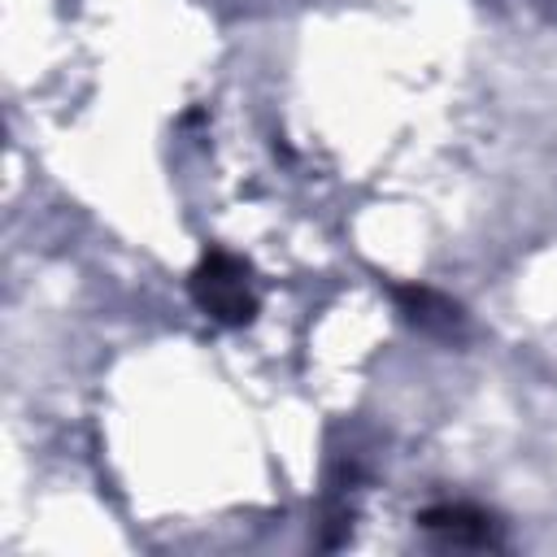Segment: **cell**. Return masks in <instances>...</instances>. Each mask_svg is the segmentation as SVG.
I'll list each match as a JSON object with an SVG mask.
<instances>
[{"label":"cell","instance_id":"6da1fadb","mask_svg":"<svg viewBox=\"0 0 557 557\" xmlns=\"http://www.w3.org/2000/svg\"><path fill=\"white\" fill-rule=\"evenodd\" d=\"M191 296L196 305L213 318V322H226V326H244L252 322L257 313V300L248 292V265L235 261L231 252H209L196 274H191Z\"/></svg>","mask_w":557,"mask_h":557},{"label":"cell","instance_id":"7a4b0ae2","mask_svg":"<svg viewBox=\"0 0 557 557\" xmlns=\"http://www.w3.org/2000/svg\"><path fill=\"white\" fill-rule=\"evenodd\" d=\"M396 300H400V309L418 322V326H426V331H453L461 318H457V305H448L444 296H435L431 287H396Z\"/></svg>","mask_w":557,"mask_h":557},{"label":"cell","instance_id":"3957f363","mask_svg":"<svg viewBox=\"0 0 557 557\" xmlns=\"http://www.w3.org/2000/svg\"><path fill=\"white\" fill-rule=\"evenodd\" d=\"M426 531H440L457 544H483L487 540V518L479 509H466V505H444V509H431L422 518Z\"/></svg>","mask_w":557,"mask_h":557}]
</instances>
